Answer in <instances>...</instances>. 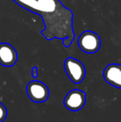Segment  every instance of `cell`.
<instances>
[{"label":"cell","mask_w":121,"mask_h":122,"mask_svg":"<svg viewBox=\"0 0 121 122\" xmlns=\"http://www.w3.org/2000/svg\"><path fill=\"white\" fill-rule=\"evenodd\" d=\"M21 8L42 18L44 29L41 34L47 40L60 39L69 47L75 38L73 13L60 0H13Z\"/></svg>","instance_id":"6da1fadb"},{"label":"cell","mask_w":121,"mask_h":122,"mask_svg":"<svg viewBox=\"0 0 121 122\" xmlns=\"http://www.w3.org/2000/svg\"><path fill=\"white\" fill-rule=\"evenodd\" d=\"M77 43L80 49L88 54L95 53L101 46L100 37L96 32L86 30L79 36Z\"/></svg>","instance_id":"7a4b0ae2"},{"label":"cell","mask_w":121,"mask_h":122,"mask_svg":"<svg viewBox=\"0 0 121 122\" xmlns=\"http://www.w3.org/2000/svg\"><path fill=\"white\" fill-rule=\"evenodd\" d=\"M64 68L67 76L75 84L81 83L86 77V67L79 60L68 57L64 61Z\"/></svg>","instance_id":"3957f363"},{"label":"cell","mask_w":121,"mask_h":122,"mask_svg":"<svg viewBox=\"0 0 121 122\" xmlns=\"http://www.w3.org/2000/svg\"><path fill=\"white\" fill-rule=\"evenodd\" d=\"M27 95L33 102L42 103L47 101L50 92L46 84L39 81H32L27 86Z\"/></svg>","instance_id":"277c9868"},{"label":"cell","mask_w":121,"mask_h":122,"mask_svg":"<svg viewBox=\"0 0 121 122\" xmlns=\"http://www.w3.org/2000/svg\"><path fill=\"white\" fill-rule=\"evenodd\" d=\"M86 95L83 91L73 89L70 91L64 98V106L71 111H79L85 106Z\"/></svg>","instance_id":"5b68a950"},{"label":"cell","mask_w":121,"mask_h":122,"mask_svg":"<svg viewBox=\"0 0 121 122\" xmlns=\"http://www.w3.org/2000/svg\"><path fill=\"white\" fill-rule=\"evenodd\" d=\"M103 76L110 86L121 89V65L117 63L109 64L104 69Z\"/></svg>","instance_id":"8992f818"},{"label":"cell","mask_w":121,"mask_h":122,"mask_svg":"<svg viewBox=\"0 0 121 122\" xmlns=\"http://www.w3.org/2000/svg\"><path fill=\"white\" fill-rule=\"evenodd\" d=\"M18 61V52L9 43H0V65L10 67L16 64Z\"/></svg>","instance_id":"52a82bcc"},{"label":"cell","mask_w":121,"mask_h":122,"mask_svg":"<svg viewBox=\"0 0 121 122\" xmlns=\"http://www.w3.org/2000/svg\"><path fill=\"white\" fill-rule=\"evenodd\" d=\"M8 116V111H7L6 106L0 102V122L5 121Z\"/></svg>","instance_id":"ba28073f"},{"label":"cell","mask_w":121,"mask_h":122,"mask_svg":"<svg viewBox=\"0 0 121 122\" xmlns=\"http://www.w3.org/2000/svg\"><path fill=\"white\" fill-rule=\"evenodd\" d=\"M32 76L34 79H37L38 76V68L37 66H33L32 68Z\"/></svg>","instance_id":"9c48e42d"}]
</instances>
